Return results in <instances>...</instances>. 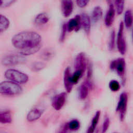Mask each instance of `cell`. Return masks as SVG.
<instances>
[{
	"label": "cell",
	"instance_id": "obj_19",
	"mask_svg": "<svg viewBox=\"0 0 133 133\" xmlns=\"http://www.w3.org/2000/svg\"><path fill=\"white\" fill-rule=\"evenodd\" d=\"M12 121L11 115L9 111L5 110L0 113V122L2 124H9Z\"/></svg>",
	"mask_w": 133,
	"mask_h": 133
},
{
	"label": "cell",
	"instance_id": "obj_5",
	"mask_svg": "<svg viewBox=\"0 0 133 133\" xmlns=\"http://www.w3.org/2000/svg\"><path fill=\"white\" fill-rule=\"evenodd\" d=\"M124 24L123 22H121L117 34L116 44L118 51L122 55H124L126 50V43L124 36Z\"/></svg>",
	"mask_w": 133,
	"mask_h": 133
},
{
	"label": "cell",
	"instance_id": "obj_21",
	"mask_svg": "<svg viewBox=\"0 0 133 133\" xmlns=\"http://www.w3.org/2000/svg\"><path fill=\"white\" fill-rule=\"evenodd\" d=\"M89 85L86 82H85L82 84L79 90V98L82 100L85 99L88 94Z\"/></svg>",
	"mask_w": 133,
	"mask_h": 133
},
{
	"label": "cell",
	"instance_id": "obj_20",
	"mask_svg": "<svg viewBox=\"0 0 133 133\" xmlns=\"http://www.w3.org/2000/svg\"><path fill=\"white\" fill-rule=\"evenodd\" d=\"M103 15V11L101 7L100 6H96L92 11V20L95 22H98L99 21Z\"/></svg>",
	"mask_w": 133,
	"mask_h": 133
},
{
	"label": "cell",
	"instance_id": "obj_8",
	"mask_svg": "<svg viewBox=\"0 0 133 133\" xmlns=\"http://www.w3.org/2000/svg\"><path fill=\"white\" fill-rule=\"evenodd\" d=\"M87 65V58L84 52H80L76 56L74 62L75 71L85 72Z\"/></svg>",
	"mask_w": 133,
	"mask_h": 133
},
{
	"label": "cell",
	"instance_id": "obj_10",
	"mask_svg": "<svg viewBox=\"0 0 133 133\" xmlns=\"http://www.w3.org/2000/svg\"><path fill=\"white\" fill-rule=\"evenodd\" d=\"M67 30L69 32L75 31H78L81 28V16L76 15L74 18L71 19L66 24Z\"/></svg>",
	"mask_w": 133,
	"mask_h": 133
},
{
	"label": "cell",
	"instance_id": "obj_9",
	"mask_svg": "<svg viewBox=\"0 0 133 133\" xmlns=\"http://www.w3.org/2000/svg\"><path fill=\"white\" fill-rule=\"evenodd\" d=\"M66 98L65 92H61L56 95L52 99L51 105L56 110H60L63 107Z\"/></svg>",
	"mask_w": 133,
	"mask_h": 133
},
{
	"label": "cell",
	"instance_id": "obj_1",
	"mask_svg": "<svg viewBox=\"0 0 133 133\" xmlns=\"http://www.w3.org/2000/svg\"><path fill=\"white\" fill-rule=\"evenodd\" d=\"M12 45L19 50V54L25 56L34 54L41 47L42 37L33 31H23L15 35L12 39Z\"/></svg>",
	"mask_w": 133,
	"mask_h": 133
},
{
	"label": "cell",
	"instance_id": "obj_23",
	"mask_svg": "<svg viewBox=\"0 0 133 133\" xmlns=\"http://www.w3.org/2000/svg\"><path fill=\"white\" fill-rule=\"evenodd\" d=\"M10 24L9 19L3 15H0V32L2 33L5 31Z\"/></svg>",
	"mask_w": 133,
	"mask_h": 133
},
{
	"label": "cell",
	"instance_id": "obj_2",
	"mask_svg": "<svg viewBox=\"0 0 133 133\" xmlns=\"http://www.w3.org/2000/svg\"><path fill=\"white\" fill-rule=\"evenodd\" d=\"M22 89L19 84L11 81H3L0 84V92L2 95L14 96L21 94Z\"/></svg>",
	"mask_w": 133,
	"mask_h": 133
},
{
	"label": "cell",
	"instance_id": "obj_4",
	"mask_svg": "<svg viewBox=\"0 0 133 133\" xmlns=\"http://www.w3.org/2000/svg\"><path fill=\"white\" fill-rule=\"evenodd\" d=\"M26 59L21 55H9L2 59V64L5 66H14L25 63Z\"/></svg>",
	"mask_w": 133,
	"mask_h": 133
},
{
	"label": "cell",
	"instance_id": "obj_25",
	"mask_svg": "<svg viewBox=\"0 0 133 133\" xmlns=\"http://www.w3.org/2000/svg\"><path fill=\"white\" fill-rule=\"evenodd\" d=\"M46 67V64L41 61H36L32 63L31 70L34 72H38L42 70Z\"/></svg>",
	"mask_w": 133,
	"mask_h": 133
},
{
	"label": "cell",
	"instance_id": "obj_13",
	"mask_svg": "<svg viewBox=\"0 0 133 133\" xmlns=\"http://www.w3.org/2000/svg\"><path fill=\"white\" fill-rule=\"evenodd\" d=\"M115 14V9L113 4H110L109 9L106 13L104 19V23L107 27H110L113 23Z\"/></svg>",
	"mask_w": 133,
	"mask_h": 133
},
{
	"label": "cell",
	"instance_id": "obj_27",
	"mask_svg": "<svg viewBox=\"0 0 133 133\" xmlns=\"http://www.w3.org/2000/svg\"><path fill=\"white\" fill-rule=\"evenodd\" d=\"M109 87L110 90L113 92H116L118 91L121 88L119 83L115 79L111 80L109 84Z\"/></svg>",
	"mask_w": 133,
	"mask_h": 133
},
{
	"label": "cell",
	"instance_id": "obj_18",
	"mask_svg": "<svg viewBox=\"0 0 133 133\" xmlns=\"http://www.w3.org/2000/svg\"><path fill=\"white\" fill-rule=\"evenodd\" d=\"M55 50L51 48H48L42 51L41 54V57L45 60H49L55 56Z\"/></svg>",
	"mask_w": 133,
	"mask_h": 133
},
{
	"label": "cell",
	"instance_id": "obj_17",
	"mask_svg": "<svg viewBox=\"0 0 133 133\" xmlns=\"http://www.w3.org/2000/svg\"><path fill=\"white\" fill-rule=\"evenodd\" d=\"M49 21V17L45 13L38 14L35 18V23L38 25H42L46 24Z\"/></svg>",
	"mask_w": 133,
	"mask_h": 133
},
{
	"label": "cell",
	"instance_id": "obj_33",
	"mask_svg": "<svg viewBox=\"0 0 133 133\" xmlns=\"http://www.w3.org/2000/svg\"><path fill=\"white\" fill-rule=\"evenodd\" d=\"M76 4L79 7L83 8L88 3L89 0H76Z\"/></svg>",
	"mask_w": 133,
	"mask_h": 133
},
{
	"label": "cell",
	"instance_id": "obj_29",
	"mask_svg": "<svg viewBox=\"0 0 133 133\" xmlns=\"http://www.w3.org/2000/svg\"><path fill=\"white\" fill-rule=\"evenodd\" d=\"M17 0H1V8H7L15 3Z\"/></svg>",
	"mask_w": 133,
	"mask_h": 133
},
{
	"label": "cell",
	"instance_id": "obj_22",
	"mask_svg": "<svg viewBox=\"0 0 133 133\" xmlns=\"http://www.w3.org/2000/svg\"><path fill=\"white\" fill-rule=\"evenodd\" d=\"M133 22V16L130 10H127L125 11L124 15V25L127 28L131 26Z\"/></svg>",
	"mask_w": 133,
	"mask_h": 133
},
{
	"label": "cell",
	"instance_id": "obj_12",
	"mask_svg": "<svg viewBox=\"0 0 133 133\" xmlns=\"http://www.w3.org/2000/svg\"><path fill=\"white\" fill-rule=\"evenodd\" d=\"M61 8L62 13L65 17L70 16L73 10V3L72 0H61Z\"/></svg>",
	"mask_w": 133,
	"mask_h": 133
},
{
	"label": "cell",
	"instance_id": "obj_31",
	"mask_svg": "<svg viewBox=\"0 0 133 133\" xmlns=\"http://www.w3.org/2000/svg\"><path fill=\"white\" fill-rule=\"evenodd\" d=\"M67 26L66 23H64L62 26V30H61V33L60 34V42H63L65 39L66 31H67Z\"/></svg>",
	"mask_w": 133,
	"mask_h": 133
},
{
	"label": "cell",
	"instance_id": "obj_24",
	"mask_svg": "<svg viewBox=\"0 0 133 133\" xmlns=\"http://www.w3.org/2000/svg\"><path fill=\"white\" fill-rule=\"evenodd\" d=\"M79 127L80 123L77 119L71 120L66 124V129L71 131L77 130Z\"/></svg>",
	"mask_w": 133,
	"mask_h": 133
},
{
	"label": "cell",
	"instance_id": "obj_32",
	"mask_svg": "<svg viewBox=\"0 0 133 133\" xmlns=\"http://www.w3.org/2000/svg\"><path fill=\"white\" fill-rule=\"evenodd\" d=\"M110 124V119L109 117L105 118L104 119V121L102 125V132H105L107 131Z\"/></svg>",
	"mask_w": 133,
	"mask_h": 133
},
{
	"label": "cell",
	"instance_id": "obj_34",
	"mask_svg": "<svg viewBox=\"0 0 133 133\" xmlns=\"http://www.w3.org/2000/svg\"><path fill=\"white\" fill-rule=\"evenodd\" d=\"M132 36H133V34H132Z\"/></svg>",
	"mask_w": 133,
	"mask_h": 133
},
{
	"label": "cell",
	"instance_id": "obj_15",
	"mask_svg": "<svg viewBox=\"0 0 133 133\" xmlns=\"http://www.w3.org/2000/svg\"><path fill=\"white\" fill-rule=\"evenodd\" d=\"M43 111L37 108L31 110L26 115V119L29 122H33L39 119L42 115Z\"/></svg>",
	"mask_w": 133,
	"mask_h": 133
},
{
	"label": "cell",
	"instance_id": "obj_26",
	"mask_svg": "<svg viewBox=\"0 0 133 133\" xmlns=\"http://www.w3.org/2000/svg\"><path fill=\"white\" fill-rule=\"evenodd\" d=\"M125 0H115V7L116 12L118 15L122 14L124 10Z\"/></svg>",
	"mask_w": 133,
	"mask_h": 133
},
{
	"label": "cell",
	"instance_id": "obj_14",
	"mask_svg": "<svg viewBox=\"0 0 133 133\" xmlns=\"http://www.w3.org/2000/svg\"><path fill=\"white\" fill-rule=\"evenodd\" d=\"M81 28H82L86 34H89L91 28V20L89 16L85 14H82L81 15Z\"/></svg>",
	"mask_w": 133,
	"mask_h": 133
},
{
	"label": "cell",
	"instance_id": "obj_11",
	"mask_svg": "<svg viewBox=\"0 0 133 133\" xmlns=\"http://www.w3.org/2000/svg\"><path fill=\"white\" fill-rule=\"evenodd\" d=\"M63 82L66 91L68 93L72 91L74 84L72 81V74L69 67L66 68L64 70Z\"/></svg>",
	"mask_w": 133,
	"mask_h": 133
},
{
	"label": "cell",
	"instance_id": "obj_30",
	"mask_svg": "<svg viewBox=\"0 0 133 133\" xmlns=\"http://www.w3.org/2000/svg\"><path fill=\"white\" fill-rule=\"evenodd\" d=\"M115 31L113 30L112 31L110 38V42H109V49L110 50H113L114 48L115 45Z\"/></svg>",
	"mask_w": 133,
	"mask_h": 133
},
{
	"label": "cell",
	"instance_id": "obj_7",
	"mask_svg": "<svg viewBox=\"0 0 133 133\" xmlns=\"http://www.w3.org/2000/svg\"><path fill=\"white\" fill-rule=\"evenodd\" d=\"M125 60L123 58H119L113 60L111 61L110 65L111 70L115 71L120 77L124 76L125 71Z\"/></svg>",
	"mask_w": 133,
	"mask_h": 133
},
{
	"label": "cell",
	"instance_id": "obj_3",
	"mask_svg": "<svg viewBox=\"0 0 133 133\" xmlns=\"http://www.w3.org/2000/svg\"><path fill=\"white\" fill-rule=\"evenodd\" d=\"M4 75L8 80L19 84H25L29 80V77L26 74L13 69L7 70Z\"/></svg>",
	"mask_w": 133,
	"mask_h": 133
},
{
	"label": "cell",
	"instance_id": "obj_16",
	"mask_svg": "<svg viewBox=\"0 0 133 133\" xmlns=\"http://www.w3.org/2000/svg\"><path fill=\"white\" fill-rule=\"evenodd\" d=\"M100 111H97L94 116L93 117L92 121H91V125L90 126V127L88 128V130H87V132L88 133H92L94 132L97 125L98 123L99 118H100Z\"/></svg>",
	"mask_w": 133,
	"mask_h": 133
},
{
	"label": "cell",
	"instance_id": "obj_6",
	"mask_svg": "<svg viewBox=\"0 0 133 133\" xmlns=\"http://www.w3.org/2000/svg\"><path fill=\"white\" fill-rule=\"evenodd\" d=\"M128 101V96L126 92H122L119 96V100L116 108V111L118 112L119 118L121 121H123L125 118Z\"/></svg>",
	"mask_w": 133,
	"mask_h": 133
},
{
	"label": "cell",
	"instance_id": "obj_28",
	"mask_svg": "<svg viewBox=\"0 0 133 133\" xmlns=\"http://www.w3.org/2000/svg\"><path fill=\"white\" fill-rule=\"evenodd\" d=\"M84 73L79 71H75L72 75V81L73 84H76L78 83L79 79L82 77Z\"/></svg>",
	"mask_w": 133,
	"mask_h": 133
}]
</instances>
